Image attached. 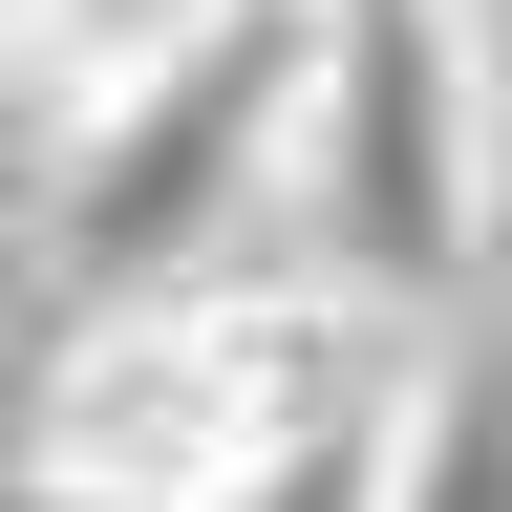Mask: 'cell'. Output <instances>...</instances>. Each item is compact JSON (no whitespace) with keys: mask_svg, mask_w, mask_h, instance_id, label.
<instances>
[{"mask_svg":"<svg viewBox=\"0 0 512 512\" xmlns=\"http://www.w3.org/2000/svg\"><path fill=\"white\" fill-rule=\"evenodd\" d=\"M299 107H320V0H214L171 64L43 150V256L64 299H171V278H235L256 256V192L299 214Z\"/></svg>","mask_w":512,"mask_h":512,"instance_id":"obj_1","label":"cell"},{"mask_svg":"<svg viewBox=\"0 0 512 512\" xmlns=\"http://www.w3.org/2000/svg\"><path fill=\"white\" fill-rule=\"evenodd\" d=\"M278 235L384 299H491V0H320Z\"/></svg>","mask_w":512,"mask_h":512,"instance_id":"obj_2","label":"cell"},{"mask_svg":"<svg viewBox=\"0 0 512 512\" xmlns=\"http://www.w3.org/2000/svg\"><path fill=\"white\" fill-rule=\"evenodd\" d=\"M22 470L86 491V512H256V470H278L256 256H235V278H171V299H86V320H64V363H43Z\"/></svg>","mask_w":512,"mask_h":512,"instance_id":"obj_3","label":"cell"},{"mask_svg":"<svg viewBox=\"0 0 512 512\" xmlns=\"http://www.w3.org/2000/svg\"><path fill=\"white\" fill-rule=\"evenodd\" d=\"M384 512H512V299L427 342V406H406V491Z\"/></svg>","mask_w":512,"mask_h":512,"instance_id":"obj_4","label":"cell"}]
</instances>
